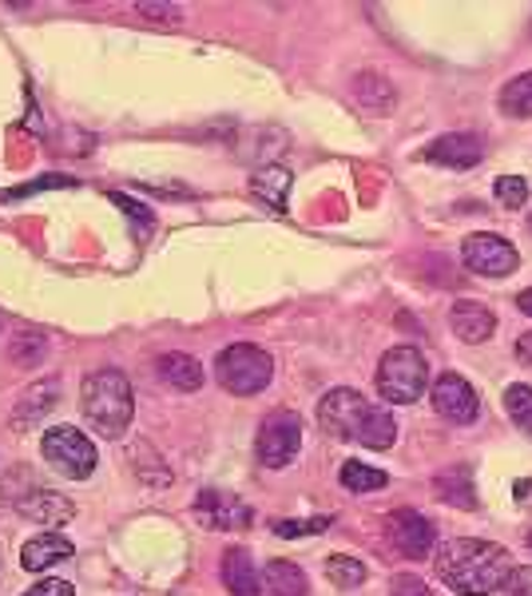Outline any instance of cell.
I'll use <instances>...</instances> for the list:
<instances>
[{
  "instance_id": "6da1fadb",
  "label": "cell",
  "mask_w": 532,
  "mask_h": 596,
  "mask_svg": "<svg viewBox=\"0 0 532 596\" xmlns=\"http://www.w3.org/2000/svg\"><path fill=\"white\" fill-rule=\"evenodd\" d=\"M438 576L461 596H489L509 585L512 556L505 544L477 541V537H453L433 556Z\"/></svg>"
},
{
  "instance_id": "7a4b0ae2",
  "label": "cell",
  "mask_w": 532,
  "mask_h": 596,
  "mask_svg": "<svg viewBox=\"0 0 532 596\" xmlns=\"http://www.w3.org/2000/svg\"><path fill=\"white\" fill-rule=\"evenodd\" d=\"M318 426L330 438L358 441L365 450H389L397 441V421L394 414H386L382 406L365 402L358 390L338 386L318 402Z\"/></svg>"
},
{
  "instance_id": "3957f363",
  "label": "cell",
  "mask_w": 532,
  "mask_h": 596,
  "mask_svg": "<svg viewBox=\"0 0 532 596\" xmlns=\"http://www.w3.org/2000/svg\"><path fill=\"white\" fill-rule=\"evenodd\" d=\"M80 409L100 438H124L132 418H136V394H132V382H127L124 370H92L80 386Z\"/></svg>"
},
{
  "instance_id": "277c9868",
  "label": "cell",
  "mask_w": 532,
  "mask_h": 596,
  "mask_svg": "<svg viewBox=\"0 0 532 596\" xmlns=\"http://www.w3.org/2000/svg\"><path fill=\"white\" fill-rule=\"evenodd\" d=\"M215 378H219V386L227 390V394H239V397L262 394L274 378V358L267 355L262 346L235 342L227 346V350H219V358H215Z\"/></svg>"
},
{
  "instance_id": "5b68a950",
  "label": "cell",
  "mask_w": 532,
  "mask_h": 596,
  "mask_svg": "<svg viewBox=\"0 0 532 596\" xmlns=\"http://www.w3.org/2000/svg\"><path fill=\"white\" fill-rule=\"evenodd\" d=\"M429 382V362L418 346H394L382 355L377 367V394L394 402V406H414L426 394Z\"/></svg>"
},
{
  "instance_id": "8992f818",
  "label": "cell",
  "mask_w": 532,
  "mask_h": 596,
  "mask_svg": "<svg viewBox=\"0 0 532 596\" xmlns=\"http://www.w3.org/2000/svg\"><path fill=\"white\" fill-rule=\"evenodd\" d=\"M41 453H44V461L53 465L56 473H64L68 482H88L95 473V446L92 441L80 434V429H72V426H56V429H48L44 434V441H41Z\"/></svg>"
},
{
  "instance_id": "52a82bcc",
  "label": "cell",
  "mask_w": 532,
  "mask_h": 596,
  "mask_svg": "<svg viewBox=\"0 0 532 596\" xmlns=\"http://www.w3.org/2000/svg\"><path fill=\"white\" fill-rule=\"evenodd\" d=\"M254 450H259V461L267 470L291 465V461L298 458V450H303V421H298V414H291V409L271 414V418L262 421Z\"/></svg>"
},
{
  "instance_id": "ba28073f",
  "label": "cell",
  "mask_w": 532,
  "mask_h": 596,
  "mask_svg": "<svg viewBox=\"0 0 532 596\" xmlns=\"http://www.w3.org/2000/svg\"><path fill=\"white\" fill-rule=\"evenodd\" d=\"M461 259L480 279H505V274H512L521 267L517 247L509 239H501V235H493V230H477V235H469V239L461 243Z\"/></svg>"
},
{
  "instance_id": "9c48e42d",
  "label": "cell",
  "mask_w": 532,
  "mask_h": 596,
  "mask_svg": "<svg viewBox=\"0 0 532 596\" xmlns=\"http://www.w3.org/2000/svg\"><path fill=\"white\" fill-rule=\"evenodd\" d=\"M386 525H389V541H394V549L401 556H409V561H426V556L433 553V544H438V529H433V521L418 509L389 513Z\"/></svg>"
},
{
  "instance_id": "30bf717a",
  "label": "cell",
  "mask_w": 532,
  "mask_h": 596,
  "mask_svg": "<svg viewBox=\"0 0 532 596\" xmlns=\"http://www.w3.org/2000/svg\"><path fill=\"white\" fill-rule=\"evenodd\" d=\"M191 513H195V521L203 529H247L254 521L251 505L223 490H203L191 505Z\"/></svg>"
},
{
  "instance_id": "8fae6325",
  "label": "cell",
  "mask_w": 532,
  "mask_h": 596,
  "mask_svg": "<svg viewBox=\"0 0 532 596\" xmlns=\"http://www.w3.org/2000/svg\"><path fill=\"white\" fill-rule=\"evenodd\" d=\"M429 397H433V409H438L445 421H453V426H469L480 409L477 390H473L469 378H461V374H441L438 382H433V394Z\"/></svg>"
},
{
  "instance_id": "7c38bea8",
  "label": "cell",
  "mask_w": 532,
  "mask_h": 596,
  "mask_svg": "<svg viewBox=\"0 0 532 596\" xmlns=\"http://www.w3.org/2000/svg\"><path fill=\"white\" fill-rule=\"evenodd\" d=\"M421 159H429V164H441V168H453V171H469L480 164V144L477 136H465V132H457V136H441L433 139V144L421 151Z\"/></svg>"
},
{
  "instance_id": "4fadbf2b",
  "label": "cell",
  "mask_w": 532,
  "mask_h": 596,
  "mask_svg": "<svg viewBox=\"0 0 532 596\" xmlns=\"http://www.w3.org/2000/svg\"><path fill=\"white\" fill-rule=\"evenodd\" d=\"M449 326H453V335H457L461 342L477 346V342H485V338H493V330H497V314H493L485 303H453Z\"/></svg>"
},
{
  "instance_id": "5bb4252c",
  "label": "cell",
  "mask_w": 532,
  "mask_h": 596,
  "mask_svg": "<svg viewBox=\"0 0 532 596\" xmlns=\"http://www.w3.org/2000/svg\"><path fill=\"white\" fill-rule=\"evenodd\" d=\"M72 553H76V544L64 533H41L21 549V565L29 569V573H48V569L68 561Z\"/></svg>"
},
{
  "instance_id": "9a60e30c",
  "label": "cell",
  "mask_w": 532,
  "mask_h": 596,
  "mask_svg": "<svg viewBox=\"0 0 532 596\" xmlns=\"http://www.w3.org/2000/svg\"><path fill=\"white\" fill-rule=\"evenodd\" d=\"M21 517H32L36 525H68L76 517V505L64 497V493H53V490H36L29 497L16 502Z\"/></svg>"
},
{
  "instance_id": "2e32d148",
  "label": "cell",
  "mask_w": 532,
  "mask_h": 596,
  "mask_svg": "<svg viewBox=\"0 0 532 596\" xmlns=\"http://www.w3.org/2000/svg\"><path fill=\"white\" fill-rule=\"evenodd\" d=\"M223 585L230 588V596H262L259 573L247 549H227L223 553Z\"/></svg>"
},
{
  "instance_id": "e0dca14e",
  "label": "cell",
  "mask_w": 532,
  "mask_h": 596,
  "mask_svg": "<svg viewBox=\"0 0 532 596\" xmlns=\"http://www.w3.org/2000/svg\"><path fill=\"white\" fill-rule=\"evenodd\" d=\"M294 176L291 168H282V164H267L251 176V195L259 203H267L271 211H286V191H291Z\"/></svg>"
},
{
  "instance_id": "ac0fdd59",
  "label": "cell",
  "mask_w": 532,
  "mask_h": 596,
  "mask_svg": "<svg viewBox=\"0 0 532 596\" xmlns=\"http://www.w3.org/2000/svg\"><path fill=\"white\" fill-rule=\"evenodd\" d=\"M56 394H60V382H56V378H48V382H36V386H32L29 394L16 402V409H12V429L36 426V421H41L44 414L56 406Z\"/></svg>"
},
{
  "instance_id": "d6986e66",
  "label": "cell",
  "mask_w": 532,
  "mask_h": 596,
  "mask_svg": "<svg viewBox=\"0 0 532 596\" xmlns=\"http://www.w3.org/2000/svg\"><path fill=\"white\" fill-rule=\"evenodd\" d=\"M350 95H354V104H362V112L370 115H386L389 108H394V85L377 72H358L354 85H350Z\"/></svg>"
},
{
  "instance_id": "ffe728a7",
  "label": "cell",
  "mask_w": 532,
  "mask_h": 596,
  "mask_svg": "<svg viewBox=\"0 0 532 596\" xmlns=\"http://www.w3.org/2000/svg\"><path fill=\"white\" fill-rule=\"evenodd\" d=\"M156 374L168 382L171 390H183V394H191V390H199L203 386V367H199L195 358L191 355H163L156 362Z\"/></svg>"
},
{
  "instance_id": "44dd1931",
  "label": "cell",
  "mask_w": 532,
  "mask_h": 596,
  "mask_svg": "<svg viewBox=\"0 0 532 596\" xmlns=\"http://www.w3.org/2000/svg\"><path fill=\"white\" fill-rule=\"evenodd\" d=\"M259 585L267 588V596H306L310 585H306V573L291 561H271L262 569Z\"/></svg>"
},
{
  "instance_id": "7402d4cb",
  "label": "cell",
  "mask_w": 532,
  "mask_h": 596,
  "mask_svg": "<svg viewBox=\"0 0 532 596\" xmlns=\"http://www.w3.org/2000/svg\"><path fill=\"white\" fill-rule=\"evenodd\" d=\"M433 490H438V497H441L445 505H457V509H477V493H473L469 470H465V465H461V470L438 473Z\"/></svg>"
},
{
  "instance_id": "603a6c76",
  "label": "cell",
  "mask_w": 532,
  "mask_h": 596,
  "mask_svg": "<svg viewBox=\"0 0 532 596\" xmlns=\"http://www.w3.org/2000/svg\"><path fill=\"white\" fill-rule=\"evenodd\" d=\"M338 482H342V490H350V493H374V490H386L389 477L382 470H374V465H365V461H346L342 473H338Z\"/></svg>"
},
{
  "instance_id": "cb8c5ba5",
  "label": "cell",
  "mask_w": 532,
  "mask_h": 596,
  "mask_svg": "<svg viewBox=\"0 0 532 596\" xmlns=\"http://www.w3.org/2000/svg\"><path fill=\"white\" fill-rule=\"evenodd\" d=\"M501 112L512 120H529L532 115V72L512 76L509 85L501 88Z\"/></svg>"
},
{
  "instance_id": "d4e9b609",
  "label": "cell",
  "mask_w": 532,
  "mask_h": 596,
  "mask_svg": "<svg viewBox=\"0 0 532 596\" xmlns=\"http://www.w3.org/2000/svg\"><path fill=\"white\" fill-rule=\"evenodd\" d=\"M326 576H330L338 588H362L370 573H365V565L358 556L335 553V556H326Z\"/></svg>"
},
{
  "instance_id": "484cf974",
  "label": "cell",
  "mask_w": 532,
  "mask_h": 596,
  "mask_svg": "<svg viewBox=\"0 0 532 596\" xmlns=\"http://www.w3.org/2000/svg\"><path fill=\"white\" fill-rule=\"evenodd\" d=\"M505 409H509L512 426L521 429L524 438H532V386H509L505 390Z\"/></svg>"
},
{
  "instance_id": "4316f807",
  "label": "cell",
  "mask_w": 532,
  "mask_h": 596,
  "mask_svg": "<svg viewBox=\"0 0 532 596\" xmlns=\"http://www.w3.org/2000/svg\"><path fill=\"white\" fill-rule=\"evenodd\" d=\"M44 350H48L44 335H32V330H24V335H12V342H9L12 367H36V362L44 358Z\"/></svg>"
},
{
  "instance_id": "83f0119b",
  "label": "cell",
  "mask_w": 532,
  "mask_h": 596,
  "mask_svg": "<svg viewBox=\"0 0 532 596\" xmlns=\"http://www.w3.org/2000/svg\"><path fill=\"white\" fill-rule=\"evenodd\" d=\"M493 195H497L501 207H524L529 203V183L521 176H501L493 183Z\"/></svg>"
},
{
  "instance_id": "f1b7e54d",
  "label": "cell",
  "mask_w": 532,
  "mask_h": 596,
  "mask_svg": "<svg viewBox=\"0 0 532 596\" xmlns=\"http://www.w3.org/2000/svg\"><path fill=\"white\" fill-rule=\"evenodd\" d=\"M136 470H139V477H144L147 485H171V470L163 465L159 458H151V450L147 446H136Z\"/></svg>"
},
{
  "instance_id": "f546056e",
  "label": "cell",
  "mask_w": 532,
  "mask_h": 596,
  "mask_svg": "<svg viewBox=\"0 0 532 596\" xmlns=\"http://www.w3.org/2000/svg\"><path fill=\"white\" fill-rule=\"evenodd\" d=\"M271 529H274V537H286V541H291V537H314V533H326V529H330V517H310V521H286V517H282V521H274Z\"/></svg>"
},
{
  "instance_id": "4dcf8cb0",
  "label": "cell",
  "mask_w": 532,
  "mask_h": 596,
  "mask_svg": "<svg viewBox=\"0 0 532 596\" xmlns=\"http://www.w3.org/2000/svg\"><path fill=\"white\" fill-rule=\"evenodd\" d=\"M389 593L394 596H433L421 576H409V573H397L394 581H389Z\"/></svg>"
},
{
  "instance_id": "1f68e13d",
  "label": "cell",
  "mask_w": 532,
  "mask_h": 596,
  "mask_svg": "<svg viewBox=\"0 0 532 596\" xmlns=\"http://www.w3.org/2000/svg\"><path fill=\"white\" fill-rule=\"evenodd\" d=\"M136 12L147 16V21H163V24H179V16H183L179 4H136Z\"/></svg>"
},
{
  "instance_id": "d6a6232c",
  "label": "cell",
  "mask_w": 532,
  "mask_h": 596,
  "mask_svg": "<svg viewBox=\"0 0 532 596\" xmlns=\"http://www.w3.org/2000/svg\"><path fill=\"white\" fill-rule=\"evenodd\" d=\"M44 188H72V179H64V176L36 179V183H24V188H12V191H4V199H21V195H32V191H44Z\"/></svg>"
},
{
  "instance_id": "836d02e7",
  "label": "cell",
  "mask_w": 532,
  "mask_h": 596,
  "mask_svg": "<svg viewBox=\"0 0 532 596\" xmlns=\"http://www.w3.org/2000/svg\"><path fill=\"white\" fill-rule=\"evenodd\" d=\"M112 203H120V207H124V215H132V220H139V223H144V227H151V211H147L144 203H136V199L120 195V191H112Z\"/></svg>"
},
{
  "instance_id": "e575fe53",
  "label": "cell",
  "mask_w": 532,
  "mask_h": 596,
  "mask_svg": "<svg viewBox=\"0 0 532 596\" xmlns=\"http://www.w3.org/2000/svg\"><path fill=\"white\" fill-rule=\"evenodd\" d=\"M24 596H76V588L68 581H41V585H32Z\"/></svg>"
},
{
  "instance_id": "d590c367",
  "label": "cell",
  "mask_w": 532,
  "mask_h": 596,
  "mask_svg": "<svg viewBox=\"0 0 532 596\" xmlns=\"http://www.w3.org/2000/svg\"><path fill=\"white\" fill-rule=\"evenodd\" d=\"M509 593H512V596H532V565L512 569V576H509Z\"/></svg>"
},
{
  "instance_id": "8d00e7d4",
  "label": "cell",
  "mask_w": 532,
  "mask_h": 596,
  "mask_svg": "<svg viewBox=\"0 0 532 596\" xmlns=\"http://www.w3.org/2000/svg\"><path fill=\"white\" fill-rule=\"evenodd\" d=\"M517 358H521L524 367H532V335H521V338H517Z\"/></svg>"
},
{
  "instance_id": "74e56055",
  "label": "cell",
  "mask_w": 532,
  "mask_h": 596,
  "mask_svg": "<svg viewBox=\"0 0 532 596\" xmlns=\"http://www.w3.org/2000/svg\"><path fill=\"white\" fill-rule=\"evenodd\" d=\"M517 306H521V311L532 318V286H529V291H521V294H517Z\"/></svg>"
},
{
  "instance_id": "f35d334b",
  "label": "cell",
  "mask_w": 532,
  "mask_h": 596,
  "mask_svg": "<svg viewBox=\"0 0 532 596\" xmlns=\"http://www.w3.org/2000/svg\"><path fill=\"white\" fill-rule=\"evenodd\" d=\"M529 227H532V215H529Z\"/></svg>"
},
{
  "instance_id": "ab89813d",
  "label": "cell",
  "mask_w": 532,
  "mask_h": 596,
  "mask_svg": "<svg viewBox=\"0 0 532 596\" xmlns=\"http://www.w3.org/2000/svg\"><path fill=\"white\" fill-rule=\"evenodd\" d=\"M529 544H532V533H529Z\"/></svg>"
}]
</instances>
